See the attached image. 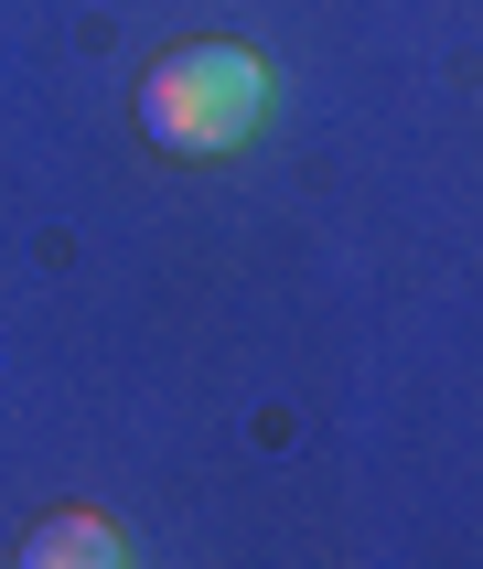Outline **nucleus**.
<instances>
[{
  "label": "nucleus",
  "mask_w": 483,
  "mask_h": 569,
  "mask_svg": "<svg viewBox=\"0 0 483 569\" xmlns=\"http://www.w3.org/2000/svg\"><path fill=\"white\" fill-rule=\"evenodd\" d=\"M258 108H269V64H258L248 43H183V54H161L151 87H140V119H151V140H172V151H237L258 129Z\"/></svg>",
  "instance_id": "f257e3e1"
},
{
  "label": "nucleus",
  "mask_w": 483,
  "mask_h": 569,
  "mask_svg": "<svg viewBox=\"0 0 483 569\" xmlns=\"http://www.w3.org/2000/svg\"><path fill=\"white\" fill-rule=\"evenodd\" d=\"M22 569H129V559H119V538H108V516L64 506V516H43L22 538Z\"/></svg>",
  "instance_id": "f03ea898"
}]
</instances>
